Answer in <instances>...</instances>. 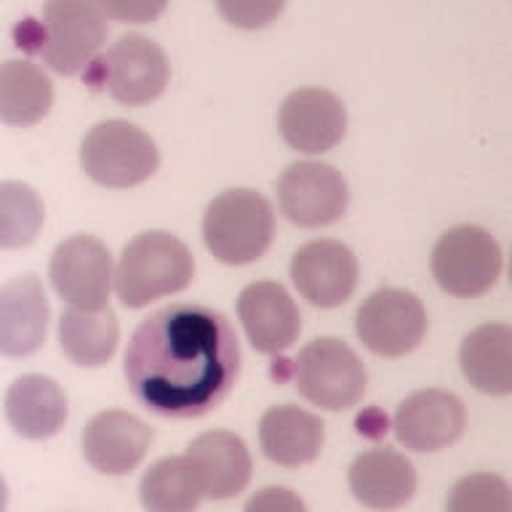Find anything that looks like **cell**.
<instances>
[{"mask_svg":"<svg viewBox=\"0 0 512 512\" xmlns=\"http://www.w3.org/2000/svg\"><path fill=\"white\" fill-rule=\"evenodd\" d=\"M48 299L35 275H19L0 288V355L27 358L48 331Z\"/></svg>","mask_w":512,"mask_h":512,"instance_id":"17","label":"cell"},{"mask_svg":"<svg viewBox=\"0 0 512 512\" xmlns=\"http://www.w3.org/2000/svg\"><path fill=\"white\" fill-rule=\"evenodd\" d=\"M40 30L35 51L43 62L59 75H78L107 40V16L96 0H46Z\"/></svg>","mask_w":512,"mask_h":512,"instance_id":"5","label":"cell"},{"mask_svg":"<svg viewBox=\"0 0 512 512\" xmlns=\"http://www.w3.org/2000/svg\"><path fill=\"white\" fill-rule=\"evenodd\" d=\"M350 488L371 510H398L416 491L414 464L392 448H371L352 462Z\"/></svg>","mask_w":512,"mask_h":512,"instance_id":"19","label":"cell"},{"mask_svg":"<svg viewBox=\"0 0 512 512\" xmlns=\"http://www.w3.org/2000/svg\"><path fill=\"white\" fill-rule=\"evenodd\" d=\"M67 411L62 387L43 374L19 376L6 392V419L22 438H51L67 422Z\"/></svg>","mask_w":512,"mask_h":512,"instance_id":"20","label":"cell"},{"mask_svg":"<svg viewBox=\"0 0 512 512\" xmlns=\"http://www.w3.org/2000/svg\"><path fill=\"white\" fill-rule=\"evenodd\" d=\"M296 390L326 411L352 408L366 392V366L350 344L334 336L315 339L294 363Z\"/></svg>","mask_w":512,"mask_h":512,"instance_id":"6","label":"cell"},{"mask_svg":"<svg viewBox=\"0 0 512 512\" xmlns=\"http://www.w3.org/2000/svg\"><path fill=\"white\" fill-rule=\"evenodd\" d=\"M155 432L128 411H102L83 430V456L104 475H126L142 462Z\"/></svg>","mask_w":512,"mask_h":512,"instance_id":"16","label":"cell"},{"mask_svg":"<svg viewBox=\"0 0 512 512\" xmlns=\"http://www.w3.org/2000/svg\"><path fill=\"white\" fill-rule=\"evenodd\" d=\"M243 512H307V507L291 488L267 486L248 499Z\"/></svg>","mask_w":512,"mask_h":512,"instance_id":"30","label":"cell"},{"mask_svg":"<svg viewBox=\"0 0 512 512\" xmlns=\"http://www.w3.org/2000/svg\"><path fill=\"white\" fill-rule=\"evenodd\" d=\"M54 104V86L38 64L11 59L0 64V123L35 126Z\"/></svg>","mask_w":512,"mask_h":512,"instance_id":"23","label":"cell"},{"mask_svg":"<svg viewBox=\"0 0 512 512\" xmlns=\"http://www.w3.org/2000/svg\"><path fill=\"white\" fill-rule=\"evenodd\" d=\"M462 371L472 387L486 395L512 392V328L504 323H488L464 336Z\"/></svg>","mask_w":512,"mask_h":512,"instance_id":"22","label":"cell"},{"mask_svg":"<svg viewBox=\"0 0 512 512\" xmlns=\"http://www.w3.org/2000/svg\"><path fill=\"white\" fill-rule=\"evenodd\" d=\"M184 456L195 470L203 496L211 499H232L251 480V454L235 432H203Z\"/></svg>","mask_w":512,"mask_h":512,"instance_id":"18","label":"cell"},{"mask_svg":"<svg viewBox=\"0 0 512 512\" xmlns=\"http://www.w3.org/2000/svg\"><path fill=\"white\" fill-rule=\"evenodd\" d=\"M238 315L254 350L264 355H278L288 350L302 331L299 307L286 288L272 280L251 283L240 294Z\"/></svg>","mask_w":512,"mask_h":512,"instance_id":"15","label":"cell"},{"mask_svg":"<svg viewBox=\"0 0 512 512\" xmlns=\"http://www.w3.org/2000/svg\"><path fill=\"white\" fill-rule=\"evenodd\" d=\"M278 128L291 150L318 155L334 150L344 139L347 110L326 88H299L280 104Z\"/></svg>","mask_w":512,"mask_h":512,"instance_id":"12","label":"cell"},{"mask_svg":"<svg viewBox=\"0 0 512 512\" xmlns=\"http://www.w3.org/2000/svg\"><path fill=\"white\" fill-rule=\"evenodd\" d=\"M291 280L315 307H339L358 286V259L339 240H312L291 259Z\"/></svg>","mask_w":512,"mask_h":512,"instance_id":"13","label":"cell"},{"mask_svg":"<svg viewBox=\"0 0 512 512\" xmlns=\"http://www.w3.org/2000/svg\"><path fill=\"white\" fill-rule=\"evenodd\" d=\"M51 283L75 310H102L112 286V256L94 235H72L51 256Z\"/></svg>","mask_w":512,"mask_h":512,"instance_id":"11","label":"cell"},{"mask_svg":"<svg viewBox=\"0 0 512 512\" xmlns=\"http://www.w3.org/2000/svg\"><path fill=\"white\" fill-rule=\"evenodd\" d=\"M286 0H216L219 14L240 30H262L280 16Z\"/></svg>","mask_w":512,"mask_h":512,"instance_id":"28","label":"cell"},{"mask_svg":"<svg viewBox=\"0 0 512 512\" xmlns=\"http://www.w3.org/2000/svg\"><path fill=\"white\" fill-rule=\"evenodd\" d=\"M360 342L384 358H403L419 347L427 331L424 304L403 288H379L355 318Z\"/></svg>","mask_w":512,"mask_h":512,"instance_id":"8","label":"cell"},{"mask_svg":"<svg viewBox=\"0 0 512 512\" xmlns=\"http://www.w3.org/2000/svg\"><path fill=\"white\" fill-rule=\"evenodd\" d=\"M192 275L195 259L182 240L171 232H142L120 254L115 291L120 302L136 310L160 296L184 291Z\"/></svg>","mask_w":512,"mask_h":512,"instance_id":"2","label":"cell"},{"mask_svg":"<svg viewBox=\"0 0 512 512\" xmlns=\"http://www.w3.org/2000/svg\"><path fill=\"white\" fill-rule=\"evenodd\" d=\"M462 400L446 390H419L400 403L395 435L411 451H440L464 432Z\"/></svg>","mask_w":512,"mask_h":512,"instance_id":"14","label":"cell"},{"mask_svg":"<svg viewBox=\"0 0 512 512\" xmlns=\"http://www.w3.org/2000/svg\"><path fill=\"white\" fill-rule=\"evenodd\" d=\"M262 451L280 467H302L318 459L326 432L318 416L299 406H275L259 422Z\"/></svg>","mask_w":512,"mask_h":512,"instance_id":"21","label":"cell"},{"mask_svg":"<svg viewBox=\"0 0 512 512\" xmlns=\"http://www.w3.org/2000/svg\"><path fill=\"white\" fill-rule=\"evenodd\" d=\"M160 155L152 136L128 120H104L80 144V166L96 184L126 190L158 171Z\"/></svg>","mask_w":512,"mask_h":512,"instance_id":"4","label":"cell"},{"mask_svg":"<svg viewBox=\"0 0 512 512\" xmlns=\"http://www.w3.org/2000/svg\"><path fill=\"white\" fill-rule=\"evenodd\" d=\"M6 504H8V488H6V480L0 478V512H6Z\"/></svg>","mask_w":512,"mask_h":512,"instance_id":"31","label":"cell"},{"mask_svg":"<svg viewBox=\"0 0 512 512\" xmlns=\"http://www.w3.org/2000/svg\"><path fill=\"white\" fill-rule=\"evenodd\" d=\"M99 75L115 102L142 107L166 91L171 67L158 43L144 35H123L102 56Z\"/></svg>","mask_w":512,"mask_h":512,"instance_id":"10","label":"cell"},{"mask_svg":"<svg viewBox=\"0 0 512 512\" xmlns=\"http://www.w3.org/2000/svg\"><path fill=\"white\" fill-rule=\"evenodd\" d=\"M139 496L147 512H195L203 491L187 456H168L144 472Z\"/></svg>","mask_w":512,"mask_h":512,"instance_id":"25","label":"cell"},{"mask_svg":"<svg viewBox=\"0 0 512 512\" xmlns=\"http://www.w3.org/2000/svg\"><path fill=\"white\" fill-rule=\"evenodd\" d=\"M446 512H512L510 486L494 472L467 475L451 488Z\"/></svg>","mask_w":512,"mask_h":512,"instance_id":"27","label":"cell"},{"mask_svg":"<svg viewBox=\"0 0 512 512\" xmlns=\"http://www.w3.org/2000/svg\"><path fill=\"white\" fill-rule=\"evenodd\" d=\"M46 219L43 200L30 184L0 182V248H24Z\"/></svg>","mask_w":512,"mask_h":512,"instance_id":"26","label":"cell"},{"mask_svg":"<svg viewBox=\"0 0 512 512\" xmlns=\"http://www.w3.org/2000/svg\"><path fill=\"white\" fill-rule=\"evenodd\" d=\"M59 344L78 366H102L118 347V320L110 307L102 310H67L59 318Z\"/></svg>","mask_w":512,"mask_h":512,"instance_id":"24","label":"cell"},{"mask_svg":"<svg viewBox=\"0 0 512 512\" xmlns=\"http://www.w3.org/2000/svg\"><path fill=\"white\" fill-rule=\"evenodd\" d=\"M350 203L344 176L328 163L302 160L283 171L278 182V206L288 222L299 227H326L342 219Z\"/></svg>","mask_w":512,"mask_h":512,"instance_id":"9","label":"cell"},{"mask_svg":"<svg viewBox=\"0 0 512 512\" xmlns=\"http://www.w3.org/2000/svg\"><path fill=\"white\" fill-rule=\"evenodd\" d=\"M123 374L147 411L195 419L219 406L238 382V334L211 307L171 304L136 326Z\"/></svg>","mask_w":512,"mask_h":512,"instance_id":"1","label":"cell"},{"mask_svg":"<svg viewBox=\"0 0 512 512\" xmlns=\"http://www.w3.org/2000/svg\"><path fill=\"white\" fill-rule=\"evenodd\" d=\"M104 16L128 24L155 22L166 11L168 0H96Z\"/></svg>","mask_w":512,"mask_h":512,"instance_id":"29","label":"cell"},{"mask_svg":"<svg viewBox=\"0 0 512 512\" xmlns=\"http://www.w3.org/2000/svg\"><path fill=\"white\" fill-rule=\"evenodd\" d=\"M502 272V248L491 232L475 224H462L440 235L432 251V275L451 296L486 294Z\"/></svg>","mask_w":512,"mask_h":512,"instance_id":"7","label":"cell"},{"mask_svg":"<svg viewBox=\"0 0 512 512\" xmlns=\"http://www.w3.org/2000/svg\"><path fill=\"white\" fill-rule=\"evenodd\" d=\"M275 211L259 192L238 187L211 200L203 216V240L224 264H248L270 248Z\"/></svg>","mask_w":512,"mask_h":512,"instance_id":"3","label":"cell"}]
</instances>
